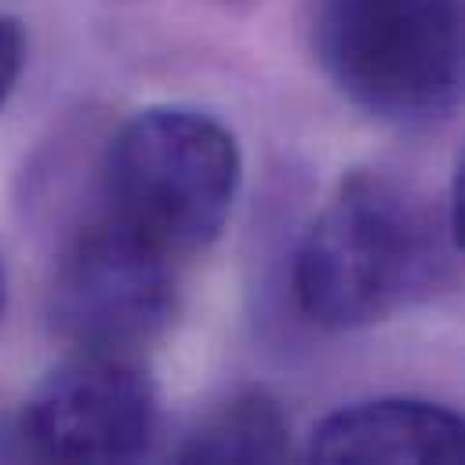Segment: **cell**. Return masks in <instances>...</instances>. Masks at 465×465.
I'll list each match as a JSON object with an SVG mask.
<instances>
[{"mask_svg": "<svg viewBox=\"0 0 465 465\" xmlns=\"http://www.w3.org/2000/svg\"><path fill=\"white\" fill-rule=\"evenodd\" d=\"M240 185V142L214 113L174 102L145 105L105 149L102 214L189 262L225 232Z\"/></svg>", "mask_w": 465, "mask_h": 465, "instance_id": "cell-2", "label": "cell"}, {"mask_svg": "<svg viewBox=\"0 0 465 465\" xmlns=\"http://www.w3.org/2000/svg\"><path fill=\"white\" fill-rule=\"evenodd\" d=\"M461 247L447 203L389 171H349L305 225L291 287L316 327L360 331L429 302L450 283Z\"/></svg>", "mask_w": 465, "mask_h": 465, "instance_id": "cell-1", "label": "cell"}, {"mask_svg": "<svg viewBox=\"0 0 465 465\" xmlns=\"http://www.w3.org/2000/svg\"><path fill=\"white\" fill-rule=\"evenodd\" d=\"M160 429V392L131 352H80L29 392L18 436L47 461H134Z\"/></svg>", "mask_w": 465, "mask_h": 465, "instance_id": "cell-5", "label": "cell"}, {"mask_svg": "<svg viewBox=\"0 0 465 465\" xmlns=\"http://www.w3.org/2000/svg\"><path fill=\"white\" fill-rule=\"evenodd\" d=\"M178 276V258L98 214L54 265L51 323L80 352H134L174 320Z\"/></svg>", "mask_w": 465, "mask_h": 465, "instance_id": "cell-4", "label": "cell"}, {"mask_svg": "<svg viewBox=\"0 0 465 465\" xmlns=\"http://www.w3.org/2000/svg\"><path fill=\"white\" fill-rule=\"evenodd\" d=\"M312 47L356 109L414 127L461 94V0H320Z\"/></svg>", "mask_w": 465, "mask_h": 465, "instance_id": "cell-3", "label": "cell"}, {"mask_svg": "<svg viewBox=\"0 0 465 465\" xmlns=\"http://www.w3.org/2000/svg\"><path fill=\"white\" fill-rule=\"evenodd\" d=\"M4 309H7V269H4V258H0V320H4Z\"/></svg>", "mask_w": 465, "mask_h": 465, "instance_id": "cell-9", "label": "cell"}, {"mask_svg": "<svg viewBox=\"0 0 465 465\" xmlns=\"http://www.w3.org/2000/svg\"><path fill=\"white\" fill-rule=\"evenodd\" d=\"M291 454V418L276 396L265 389H243L196 429L185 432L174 458L178 461H207V465H254V461H283Z\"/></svg>", "mask_w": 465, "mask_h": 465, "instance_id": "cell-7", "label": "cell"}, {"mask_svg": "<svg viewBox=\"0 0 465 465\" xmlns=\"http://www.w3.org/2000/svg\"><path fill=\"white\" fill-rule=\"evenodd\" d=\"M312 461H461L465 421L443 403L418 396H378L331 411L309 432Z\"/></svg>", "mask_w": 465, "mask_h": 465, "instance_id": "cell-6", "label": "cell"}, {"mask_svg": "<svg viewBox=\"0 0 465 465\" xmlns=\"http://www.w3.org/2000/svg\"><path fill=\"white\" fill-rule=\"evenodd\" d=\"M25 65V33L15 18L0 15V109L7 105Z\"/></svg>", "mask_w": 465, "mask_h": 465, "instance_id": "cell-8", "label": "cell"}]
</instances>
